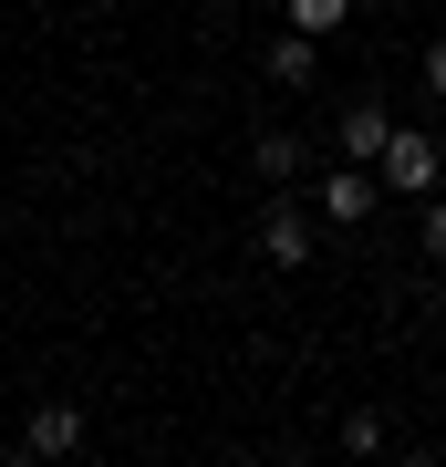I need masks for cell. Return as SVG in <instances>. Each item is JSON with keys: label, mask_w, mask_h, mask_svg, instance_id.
I'll list each match as a JSON object with an SVG mask.
<instances>
[{"label": "cell", "mask_w": 446, "mask_h": 467, "mask_svg": "<svg viewBox=\"0 0 446 467\" xmlns=\"http://www.w3.org/2000/svg\"><path fill=\"white\" fill-rule=\"evenodd\" d=\"M374 177L395 187V198H436V177H446V146H436L426 125H395V146L374 156Z\"/></svg>", "instance_id": "obj_1"}, {"label": "cell", "mask_w": 446, "mask_h": 467, "mask_svg": "<svg viewBox=\"0 0 446 467\" xmlns=\"http://www.w3.org/2000/svg\"><path fill=\"white\" fill-rule=\"evenodd\" d=\"M312 239H322V218H301L291 187H281V198L260 208V260H270V270H301V260H312Z\"/></svg>", "instance_id": "obj_2"}, {"label": "cell", "mask_w": 446, "mask_h": 467, "mask_svg": "<svg viewBox=\"0 0 446 467\" xmlns=\"http://www.w3.org/2000/svg\"><path fill=\"white\" fill-rule=\"evenodd\" d=\"M374 167H353V156H343V167H332L322 177V198H312V218H322V229H364V218H374Z\"/></svg>", "instance_id": "obj_3"}, {"label": "cell", "mask_w": 446, "mask_h": 467, "mask_svg": "<svg viewBox=\"0 0 446 467\" xmlns=\"http://www.w3.org/2000/svg\"><path fill=\"white\" fill-rule=\"evenodd\" d=\"M332 146H343V156H353V167H374V156H384V146H395V115H384V104H374V94H353V104H343V125H332Z\"/></svg>", "instance_id": "obj_4"}, {"label": "cell", "mask_w": 446, "mask_h": 467, "mask_svg": "<svg viewBox=\"0 0 446 467\" xmlns=\"http://www.w3.org/2000/svg\"><path fill=\"white\" fill-rule=\"evenodd\" d=\"M83 447V405H32V426H21V457H73Z\"/></svg>", "instance_id": "obj_5"}, {"label": "cell", "mask_w": 446, "mask_h": 467, "mask_svg": "<svg viewBox=\"0 0 446 467\" xmlns=\"http://www.w3.org/2000/svg\"><path fill=\"white\" fill-rule=\"evenodd\" d=\"M312 73H322V42H312V32H291V21H281V42H270V84H291V94H301Z\"/></svg>", "instance_id": "obj_6"}, {"label": "cell", "mask_w": 446, "mask_h": 467, "mask_svg": "<svg viewBox=\"0 0 446 467\" xmlns=\"http://www.w3.org/2000/svg\"><path fill=\"white\" fill-rule=\"evenodd\" d=\"M249 167H260L270 187H291L301 167H312V146H301V135H260V146H249Z\"/></svg>", "instance_id": "obj_7"}, {"label": "cell", "mask_w": 446, "mask_h": 467, "mask_svg": "<svg viewBox=\"0 0 446 467\" xmlns=\"http://www.w3.org/2000/svg\"><path fill=\"white\" fill-rule=\"evenodd\" d=\"M281 21H291V32H343V21H353V0H281Z\"/></svg>", "instance_id": "obj_8"}, {"label": "cell", "mask_w": 446, "mask_h": 467, "mask_svg": "<svg viewBox=\"0 0 446 467\" xmlns=\"http://www.w3.org/2000/svg\"><path fill=\"white\" fill-rule=\"evenodd\" d=\"M415 84H426V94H436V104H446V32H436V42H426V52H415Z\"/></svg>", "instance_id": "obj_9"}, {"label": "cell", "mask_w": 446, "mask_h": 467, "mask_svg": "<svg viewBox=\"0 0 446 467\" xmlns=\"http://www.w3.org/2000/svg\"><path fill=\"white\" fill-rule=\"evenodd\" d=\"M343 447H353V457H374V447H384V416H374V405H364V416H343Z\"/></svg>", "instance_id": "obj_10"}, {"label": "cell", "mask_w": 446, "mask_h": 467, "mask_svg": "<svg viewBox=\"0 0 446 467\" xmlns=\"http://www.w3.org/2000/svg\"><path fill=\"white\" fill-rule=\"evenodd\" d=\"M415 239H426V260L446 270V198H426V229H415Z\"/></svg>", "instance_id": "obj_11"}, {"label": "cell", "mask_w": 446, "mask_h": 467, "mask_svg": "<svg viewBox=\"0 0 446 467\" xmlns=\"http://www.w3.org/2000/svg\"><path fill=\"white\" fill-rule=\"evenodd\" d=\"M436 322H446V281H436Z\"/></svg>", "instance_id": "obj_12"}]
</instances>
